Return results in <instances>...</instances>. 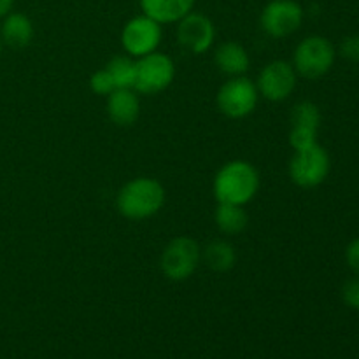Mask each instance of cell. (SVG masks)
<instances>
[{
  "label": "cell",
  "mask_w": 359,
  "mask_h": 359,
  "mask_svg": "<svg viewBox=\"0 0 359 359\" xmlns=\"http://www.w3.org/2000/svg\"><path fill=\"white\" fill-rule=\"evenodd\" d=\"M163 184L153 177H135L116 195V209L130 221H144L156 216L165 205Z\"/></svg>",
  "instance_id": "7a4b0ae2"
},
{
  "label": "cell",
  "mask_w": 359,
  "mask_h": 359,
  "mask_svg": "<svg viewBox=\"0 0 359 359\" xmlns=\"http://www.w3.org/2000/svg\"><path fill=\"white\" fill-rule=\"evenodd\" d=\"M202 263H205L210 270L217 273L228 272L237 263V251L233 244L224 238L210 241L205 248H202Z\"/></svg>",
  "instance_id": "e0dca14e"
},
{
  "label": "cell",
  "mask_w": 359,
  "mask_h": 359,
  "mask_svg": "<svg viewBox=\"0 0 359 359\" xmlns=\"http://www.w3.org/2000/svg\"><path fill=\"white\" fill-rule=\"evenodd\" d=\"M255 83L259 91V97L269 102H284L297 90L298 74L291 62L273 60L259 70L258 79Z\"/></svg>",
  "instance_id": "30bf717a"
},
{
  "label": "cell",
  "mask_w": 359,
  "mask_h": 359,
  "mask_svg": "<svg viewBox=\"0 0 359 359\" xmlns=\"http://www.w3.org/2000/svg\"><path fill=\"white\" fill-rule=\"evenodd\" d=\"M163 25L158 23L153 18L146 14L133 16L123 25L121 30V46L132 58L139 60L149 53L158 51L163 37Z\"/></svg>",
  "instance_id": "52a82bcc"
},
{
  "label": "cell",
  "mask_w": 359,
  "mask_h": 359,
  "mask_svg": "<svg viewBox=\"0 0 359 359\" xmlns=\"http://www.w3.org/2000/svg\"><path fill=\"white\" fill-rule=\"evenodd\" d=\"M90 90L93 91L95 95H102V97H107L112 91L116 90L114 81H112L111 74L107 72V69H100L97 72H93L90 76Z\"/></svg>",
  "instance_id": "ffe728a7"
},
{
  "label": "cell",
  "mask_w": 359,
  "mask_h": 359,
  "mask_svg": "<svg viewBox=\"0 0 359 359\" xmlns=\"http://www.w3.org/2000/svg\"><path fill=\"white\" fill-rule=\"evenodd\" d=\"M346 262L347 266H349L356 276H359V237L351 241L349 245L346 248Z\"/></svg>",
  "instance_id": "603a6c76"
},
{
  "label": "cell",
  "mask_w": 359,
  "mask_h": 359,
  "mask_svg": "<svg viewBox=\"0 0 359 359\" xmlns=\"http://www.w3.org/2000/svg\"><path fill=\"white\" fill-rule=\"evenodd\" d=\"M321 128V111L311 100H302L291 111L290 144L293 151L307 149L318 144V133Z\"/></svg>",
  "instance_id": "7c38bea8"
},
{
  "label": "cell",
  "mask_w": 359,
  "mask_h": 359,
  "mask_svg": "<svg viewBox=\"0 0 359 359\" xmlns=\"http://www.w3.org/2000/svg\"><path fill=\"white\" fill-rule=\"evenodd\" d=\"M214 223L224 235H238L248 228L249 216L244 205L235 203H217L214 210Z\"/></svg>",
  "instance_id": "ac0fdd59"
},
{
  "label": "cell",
  "mask_w": 359,
  "mask_h": 359,
  "mask_svg": "<svg viewBox=\"0 0 359 359\" xmlns=\"http://www.w3.org/2000/svg\"><path fill=\"white\" fill-rule=\"evenodd\" d=\"M175 79V63L160 51L149 53L137 60V79L133 90L140 95H158Z\"/></svg>",
  "instance_id": "ba28073f"
},
{
  "label": "cell",
  "mask_w": 359,
  "mask_h": 359,
  "mask_svg": "<svg viewBox=\"0 0 359 359\" xmlns=\"http://www.w3.org/2000/svg\"><path fill=\"white\" fill-rule=\"evenodd\" d=\"M214 41L216 27L205 14L191 11L177 21V42L184 51L191 55H203L212 48Z\"/></svg>",
  "instance_id": "8fae6325"
},
{
  "label": "cell",
  "mask_w": 359,
  "mask_h": 359,
  "mask_svg": "<svg viewBox=\"0 0 359 359\" xmlns=\"http://www.w3.org/2000/svg\"><path fill=\"white\" fill-rule=\"evenodd\" d=\"M214 63L217 70L228 77L245 76L251 65L248 49L235 41H226L219 44L214 51Z\"/></svg>",
  "instance_id": "5bb4252c"
},
{
  "label": "cell",
  "mask_w": 359,
  "mask_h": 359,
  "mask_svg": "<svg viewBox=\"0 0 359 359\" xmlns=\"http://www.w3.org/2000/svg\"><path fill=\"white\" fill-rule=\"evenodd\" d=\"M304 7L297 0H270L259 14V27L273 39H286L300 30Z\"/></svg>",
  "instance_id": "9c48e42d"
},
{
  "label": "cell",
  "mask_w": 359,
  "mask_h": 359,
  "mask_svg": "<svg viewBox=\"0 0 359 359\" xmlns=\"http://www.w3.org/2000/svg\"><path fill=\"white\" fill-rule=\"evenodd\" d=\"M262 177L251 161L231 160L226 161L214 175L212 191L217 203H235L248 205L258 195Z\"/></svg>",
  "instance_id": "6da1fadb"
},
{
  "label": "cell",
  "mask_w": 359,
  "mask_h": 359,
  "mask_svg": "<svg viewBox=\"0 0 359 359\" xmlns=\"http://www.w3.org/2000/svg\"><path fill=\"white\" fill-rule=\"evenodd\" d=\"M202 265V248L195 238L179 235L172 238L160 256V270L172 283L191 279Z\"/></svg>",
  "instance_id": "277c9868"
},
{
  "label": "cell",
  "mask_w": 359,
  "mask_h": 359,
  "mask_svg": "<svg viewBox=\"0 0 359 359\" xmlns=\"http://www.w3.org/2000/svg\"><path fill=\"white\" fill-rule=\"evenodd\" d=\"M107 114L118 126H132L140 116V98L133 88H116L107 95Z\"/></svg>",
  "instance_id": "4fadbf2b"
},
{
  "label": "cell",
  "mask_w": 359,
  "mask_h": 359,
  "mask_svg": "<svg viewBox=\"0 0 359 359\" xmlns=\"http://www.w3.org/2000/svg\"><path fill=\"white\" fill-rule=\"evenodd\" d=\"M35 35L34 23L30 18L23 13H13L11 11L6 18H2V27H0V37L4 44L11 48H27Z\"/></svg>",
  "instance_id": "2e32d148"
},
{
  "label": "cell",
  "mask_w": 359,
  "mask_h": 359,
  "mask_svg": "<svg viewBox=\"0 0 359 359\" xmlns=\"http://www.w3.org/2000/svg\"><path fill=\"white\" fill-rule=\"evenodd\" d=\"M259 102L256 83L245 76L230 77L221 84L216 95V105L223 116L230 119H244L255 112Z\"/></svg>",
  "instance_id": "8992f818"
},
{
  "label": "cell",
  "mask_w": 359,
  "mask_h": 359,
  "mask_svg": "<svg viewBox=\"0 0 359 359\" xmlns=\"http://www.w3.org/2000/svg\"><path fill=\"white\" fill-rule=\"evenodd\" d=\"M195 2L196 0H140V9L160 25H172L191 13Z\"/></svg>",
  "instance_id": "9a60e30c"
},
{
  "label": "cell",
  "mask_w": 359,
  "mask_h": 359,
  "mask_svg": "<svg viewBox=\"0 0 359 359\" xmlns=\"http://www.w3.org/2000/svg\"><path fill=\"white\" fill-rule=\"evenodd\" d=\"M330 170H332V158L319 142L307 149L294 151L287 167L291 182L304 189L321 186L328 179Z\"/></svg>",
  "instance_id": "5b68a950"
},
{
  "label": "cell",
  "mask_w": 359,
  "mask_h": 359,
  "mask_svg": "<svg viewBox=\"0 0 359 359\" xmlns=\"http://www.w3.org/2000/svg\"><path fill=\"white\" fill-rule=\"evenodd\" d=\"M335 60L337 49L330 39L323 35H309L294 48L291 65L297 70L298 77L316 81L325 77L333 69Z\"/></svg>",
  "instance_id": "3957f363"
},
{
  "label": "cell",
  "mask_w": 359,
  "mask_h": 359,
  "mask_svg": "<svg viewBox=\"0 0 359 359\" xmlns=\"http://www.w3.org/2000/svg\"><path fill=\"white\" fill-rule=\"evenodd\" d=\"M13 6H14V0H0V20L6 18L7 14L13 11Z\"/></svg>",
  "instance_id": "cb8c5ba5"
},
{
  "label": "cell",
  "mask_w": 359,
  "mask_h": 359,
  "mask_svg": "<svg viewBox=\"0 0 359 359\" xmlns=\"http://www.w3.org/2000/svg\"><path fill=\"white\" fill-rule=\"evenodd\" d=\"M2 48H4V42H2V37H0V55H2Z\"/></svg>",
  "instance_id": "d4e9b609"
},
{
  "label": "cell",
  "mask_w": 359,
  "mask_h": 359,
  "mask_svg": "<svg viewBox=\"0 0 359 359\" xmlns=\"http://www.w3.org/2000/svg\"><path fill=\"white\" fill-rule=\"evenodd\" d=\"M107 72L111 74L116 88H133L137 79V60L130 55L114 56L105 65Z\"/></svg>",
  "instance_id": "d6986e66"
},
{
  "label": "cell",
  "mask_w": 359,
  "mask_h": 359,
  "mask_svg": "<svg viewBox=\"0 0 359 359\" xmlns=\"http://www.w3.org/2000/svg\"><path fill=\"white\" fill-rule=\"evenodd\" d=\"M342 300L347 307L359 311V276L346 280L342 286Z\"/></svg>",
  "instance_id": "44dd1931"
},
{
  "label": "cell",
  "mask_w": 359,
  "mask_h": 359,
  "mask_svg": "<svg viewBox=\"0 0 359 359\" xmlns=\"http://www.w3.org/2000/svg\"><path fill=\"white\" fill-rule=\"evenodd\" d=\"M340 55L349 62H359V35H349L340 44Z\"/></svg>",
  "instance_id": "7402d4cb"
}]
</instances>
